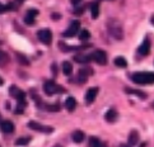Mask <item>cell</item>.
Here are the masks:
<instances>
[{
    "instance_id": "34",
    "label": "cell",
    "mask_w": 154,
    "mask_h": 147,
    "mask_svg": "<svg viewBox=\"0 0 154 147\" xmlns=\"http://www.w3.org/2000/svg\"><path fill=\"white\" fill-rule=\"evenodd\" d=\"M70 1H71V4H73V5H78L82 0H70Z\"/></svg>"
},
{
    "instance_id": "23",
    "label": "cell",
    "mask_w": 154,
    "mask_h": 147,
    "mask_svg": "<svg viewBox=\"0 0 154 147\" xmlns=\"http://www.w3.org/2000/svg\"><path fill=\"white\" fill-rule=\"evenodd\" d=\"M9 62V56H8V53L7 52H4V51H0V67H3L5 66Z\"/></svg>"
},
{
    "instance_id": "20",
    "label": "cell",
    "mask_w": 154,
    "mask_h": 147,
    "mask_svg": "<svg viewBox=\"0 0 154 147\" xmlns=\"http://www.w3.org/2000/svg\"><path fill=\"white\" fill-rule=\"evenodd\" d=\"M63 72H64V75H66V76H70L71 74H73V65H71L69 61H64L63 62Z\"/></svg>"
},
{
    "instance_id": "28",
    "label": "cell",
    "mask_w": 154,
    "mask_h": 147,
    "mask_svg": "<svg viewBox=\"0 0 154 147\" xmlns=\"http://www.w3.org/2000/svg\"><path fill=\"white\" fill-rule=\"evenodd\" d=\"M26 100H20V101H18V104H17V109H15V113L17 114H22L23 113V110H24V108H26Z\"/></svg>"
},
{
    "instance_id": "11",
    "label": "cell",
    "mask_w": 154,
    "mask_h": 147,
    "mask_svg": "<svg viewBox=\"0 0 154 147\" xmlns=\"http://www.w3.org/2000/svg\"><path fill=\"white\" fill-rule=\"evenodd\" d=\"M38 15V10L37 9H29L27 12L26 17H24V23L28 24V25H33L35 24V19Z\"/></svg>"
},
{
    "instance_id": "4",
    "label": "cell",
    "mask_w": 154,
    "mask_h": 147,
    "mask_svg": "<svg viewBox=\"0 0 154 147\" xmlns=\"http://www.w3.org/2000/svg\"><path fill=\"white\" fill-rule=\"evenodd\" d=\"M28 128L33 129V131H37V132H41V133H52L54 132V128L52 127L45 126V124L35 122V121L28 122Z\"/></svg>"
},
{
    "instance_id": "12",
    "label": "cell",
    "mask_w": 154,
    "mask_h": 147,
    "mask_svg": "<svg viewBox=\"0 0 154 147\" xmlns=\"http://www.w3.org/2000/svg\"><path fill=\"white\" fill-rule=\"evenodd\" d=\"M97 94H98V88H89L85 93V101L88 103V104L93 103L96 100Z\"/></svg>"
},
{
    "instance_id": "37",
    "label": "cell",
    "mask_w": 154,
    "mask_h": 147,
    "mask_svg": "<svg viewBox=\"0 0 154 147\" xmlns=\"http://www.w3.org/2000/svg\"><path fill=\"white\" fill-rule=\"evenodd\" d=\"M140 147H146V142H144V143H141V146Z\"/></svg>"
},
{
    "instance_id": "39",
    "label": "cell",
    "mask_w": 154,
    "mask_h": 147,
    "mask_svg": "<svg viewBox=\"0 0 154 147\" xmlns=\"http://www.w3.org/2000/svg\"><path fill=\"white\" fill-rule=\"evenodd\" d=\"M121 147H130L129 145H121Z\"/></svg>"
},
{
    "instance_id": "36",
    "label": "cell",
    "mask_w": 154,
    "mask_h": 147,
    "mask_svg": "<svg viewBox=\"0 0 154 147\" xmlns=\"http://www.w3.org/2000/svg\"><path fill=\"white\" fill-rule=\"evenodd\" d=\"M150 22H152V23H153V25H154V15H153V17L150 18Z\"/></svg>"
},
{
    "instance_id": "33",
    "label": "cell",
    "mask_w": 154,
    "mask_h": 147,
    "mask_svg": "<svg viewBox=\"0 0 154 147\" xmlns=\"http://www.w3.org/2000/svg\"><path fill=\"white\" fill-rule=\"evenodd\" d=\"M51 18H52V19H60V18H61V15L57 14V13H52V14H51Z\"/></svg>"
},
{
    "instance_id": "32",
    "label": "cell",
    "mask_w": 154,
    "mask_h": 147,
    "mask_svg": "<svg viewBox=\"0 0 154 147\" xmlns=\"http://www.w3.org/2000/svg\"><path fill=\"white\" fill-rule=\"evenodd\" d=\"M83 10H84V8L75 9V10H74V14H75V15H80V14H83Z\"/></svg>"
},
{
    "instance_id": "18",
    "label": "cell",
    "mask_w": 154,
    "mask_h": 147,
    "mask_svg": "<svg viewBox=\"0 0 154 147\" xmlns=\"http://www.w3.org/2000/svg\"><path fill=\"white\" fill-rule=\"evenodd\" d=\"M71 138H73V141H74L75 143L83 142V140H84V132H83V131H75V132H73V134H71Z\"/></svg>"
},
{
    "instance_id": "3",
    "label": "cell",
    "mask_w": 154,
    "mask_h": 147,
    "mask_svg": "<svg viewBox=\"0 0 154 147\" xmlns=\"http://www.w3.org/2000/svg\"><path fill=\"white\" fill-rule=\"evenodd\" d=\"M108 32L116 40H122V37H124L122 28H121L120 23H117V22H112V20L108 22Z\"/></svg>"
},
{
    "instance_id": "6",
    "label": "cell",
    "mask_w": 154,
    "mask_h": 147,
    "mask_svg": "<svg viewBox=\"0 0 154 147\" xmlns=\"http://www.w3.org/2000/svg\"><path fill=\"white\" fill-rule=\"evenodd\" d=\"M37 37L43 45H50L51 41H52V33L50 29H41L37 32Z\"/></svg>"
},
{
    "instance_id": "17",
    "label": "cell",
    "mask_w": 154,
    "mask_h": 147,
    "mask_svg": "<svg viewBox=\"0 0 154 147\" xmlns=\"http://www.w3.org/2000/svg\"><path fill=\"white\" fill-rule=\"evenodd\" d=\"M91 14L93 19H97L98 15H100V4L97 1H93L91 4Z\"/></svg>"
},
{
    "instance_id": "40",
    "label": "cell",
    "mask_w": 154,
    "mask_h": 147,
    "mask_svg": "<svg viewBox=\"0 0 154 147\" xmlns=\"http://www.w3.org/2000/svg\"><path fill=\"white\" fill-rule=\"evenodd\" d=\"M153 108H154V103H153Z\"/></svg>"
},
{
    "instance_id": "31",
    "label": "cell",
    "mask_w": 154,
    "mask_h": 147,
    "mask_svg": "<svg viewBox=\"0 0 154 147\" xmlns=\"http://www.w3.org/2000/svg\"><path fill=\"white\" fill-rule=\"evenodd\" d=\"M7 10H10L9 9V5H3L2 3H0V14L4 13V12H7Z\"/></svg>"
},
{
    "instance_id": "35",
    "label": "cell",
    "mask_w": 154,
    "mask_h": 147,
    "mask_svg": "<svg viewBox=\"0 0 154 147\" xmlns=\"http://www.w3.org/2000/svg\"><path fill=\"white\" fill-rule=\"evenodd\" d=\"M52 71H54V75H56V65H52Z\"/></svg>"
},
{
    "instance_id": "5",
    "label": "cell",
    "mask_w": 154,
    "mask_h": 147,
    "mask_svg": "<svg viewBox=\"0 0 154 147\" xmlns=\"http://www.w3.org/2000/svg\"><path fill=\"white\" fill-rule=\"evenodd\" d=\"M92 74H93V70L91 67L80 69L78 71V75H76V83H78V84H84Z\"/></svg>"
},
{
    "instance_id": "26",
    "label": "cell",
    "mask_w": 154,
    "mask_h": 147,
    "mask_svg": "<svg viewBox=\"0 0 154 147\" xmlns=\"http://www.w3.org/2000/svg\"><path fill=\"white\" fill-rule=\"evenodd\" d=\"M45 109L48 110V112H59L61 109V107H60L59 103H54V104H48L45 107Z\"/></svg>"
},
{
    "instance_id": "21",
    "label": "cell",
    "mask_w": 154,
    "mask_h": 147,
    "mask_svg": "<svg viewBox=\"0 0 154 147\" xmlns=\"http://www.w3.org/2000/svg\"><path fill=\"white\" fill-rule=\"evenodd\" d=\"M125 91L128 93V94H133V95H136L137 98H140V99H146V94L143 91H139V90H135V89H129L126 88Z\"/></svg>"
},
{
    "instance_id": "1",
    "label": "cell",
    "mask_w": 154,
    "mask_h": 147,
    "mask_svg": "<svg viewBox=\"0 0 154 147\" xmlns=\"http://www.w3.org/2000/svg\"><path fill=\"white\" fill-rule=\"evenodd\" d=\"M131 80L139 85H152L154 84V72H134Z\"/></svg>"
},
{
    "instance_id": "15",
    "label": "cell",
    "mask_w": 154,
    "mask_h": 147,
    "mask_svg": "<svg viewBox=\"0 0 154 147\" xmlns=\"http://www.w3.org/2000/svg\"><path fill=\"white\" fill-rule=\"evenodd\" d=\"M0 128H2V131L4 133H12L14 131V124L10 121H4V122H2V124H0Z\"/></svg>"
},
{
    "instance_id": "7",
    "label": "cell",
    "mask_w": 154,
    "mask_h": 147,
    "mask_svg": "<svg viewBox=\"0 0 154 147\" xmlns=\"http://www.w3.org/2000/svg\"><path fill=\"white\" fill-rule=\"evenodd\" d=\"M92 56H93V61H96L98 65H101V66H104V65L107 63V53L103 50L94 51L92 53Z\"/></svg>"
},
{
    "instance_id": "19",
    "label": "cell",
    "mask_w": 154,
    "mask_h": 147,
    "mask_svg": "<svg viewBox=\"0 0 154 147\" xmlns=\"http://www.w3.org/2000/svg\"><path fill=\"white\" fill-rule=\"evenodd\" d=\"M128 141H129V145L130 146H135L139 141V134H137L136 131H131L129 133V137H128Z\"/></svg>"
},
{
    "instance_id": "24",
    "label": "cell",
    "mask_w": 154,
    "mask_h": 147,
    "mask_svg": "<svg viewBox=\"0 0 154 147\" xmlns=\"http://www.w3.org/2000/svg\"><path fill=\"white\" fill-rule=\"evenodd\" d=\"M89 147H104V146L97 137H91L89 138Z\"/></svg>"
},
{
    "instance_id": "16",
    "label": "cell",
    "mask_w": 154,
    "mask_h": 147,
    "mask_svg": "<svg viewBox=\"0 0 154 147\" xmlns=\"http://www.w3.org/2000/svg\"><path fill=\"white\" fill-rule=\"evenodd\" d=\"M65 108L69 110V112H74L75 108H76V100L74 99L73 96H69L66 100H65Z\"/></svg>"
},
{
    "instance_id": "30",
    "label": "cell",
    "mask_w": 154,
    "mask_h": 147,
    "mask_svg": "<svg viewBox=\"0 0 154 147\" xmlns=\"http://www.w3.org/2000/svg\"><path fill=\"white\" fill-rule=\"evenodd\" d=\"M22 1H24V0H13L12 3H10V5H9V9H12V10H14V9H17V8H19L20 5H22Z\"/></svg>"
},
{
    "instance_id": "38",
    "label": "cell",
    "mask_w": 154,
    "mask_h": 147,
    "mask_svg": "<svg viewBox=\"0 0 154 147\" xmlns=\"http://www.w3.org/2000/svg\"><path fill=\"white\" fill-rule=\"evenodd\" d=\"M2 85H3V79L0 78V86H2Z\"/></svg>"
},
{
    "instance_id": "8",
    "label": "cell",
    "mask_w": 154,
    "mask_h": 147,
    "mask_svg": "<svg viewBox=\"0 0 154 147\" xmlns=\"http://www.w3.org/2000/svg\"><path fill=\"white\" fill-rule=\"evenodd\" d=\"M79 28H80V23L79 20H73L71 22L70 27L63 33L64 37H74L76 33H79Z\"/></svg>"
},
{
    "instance_id": "22",
    "label": "cell",
    "mask_w": 154,
    "mask_h": 147,
    "mask_svg": "<svg viewBox=\"0 0 154 147\" xmlns=\"http://www.w3.org/2000/svg\"><path fill=\"white\" fill-rule=\"evenodd\" d=\"M115 65H116L117 67H121V69H125L126 66H128V61L124 58V57H121V56H119V57H116L115 58Z\"/></svg>"
},
{
    "instance_id": "9",
    "label": "cell",
    "mask_w": 154,
    "mask_h": 147,
    "mask_svg": "<svg viewBox=\"0 0 154 147\" xmlns=\"http://www.w3.org/2000/svg\"><path fill=\"white\" fill-rule=\"evenodd\" d=\"M150 46H152V43H150V40L149 38H144V41H143V43L140 45V47L137 48V55L141 56V57H144L146 56L148 53L150 52Z\"/></svg>"
},
{
    "instance_id": "29",
    "label": "cell",
    "mask_w": 154,
    "mask_h": 147,
    "mask_svg": "<svg viewBox=\"0 0 154 147\" xmlns=\"http://www.w3.org/2000/svg\"><path fill=\"white\" fill-rule=\"evenodd\" d=\"M89 37H91V33H89V32H88L87 29H83V31L79 32V40L85 41V40H88Z\"/></svg>"
},
{
    "instance_id": "25",
    "label": "cell",
    "mask_w": 154,
    "mask_h": 147,
    "mask_svg": "<svg viewBox=\"0 0 154 147\" xmlns=\"http://www.w3.org/2000/svg\"><path fill=\"white\" fill-rule=\"evenodd\" d=\"M17 60L20 65H24V66H28L29 65V60L24 55H22V53H17Z\"/></svg>"
},
{
    "instance_id": "13",
    "label": "cell",
    "mask_w": 154,
    "mask_h": 147,
    "mask_svg": "<svg viewBox=\"0 0 154 147\" xmlns=\"http://www.w3.org/2000/svg\"><path fill=\"white\" fill-rule=\"evenodd\" d=\"M74 60L79 63H88L93 60V56L92 55H84V53H79V55L74 56Z\"/></svg>"
},
{
    "instance_id": "2",
    "label": "cell",
    "mask_w": 154,
    "mask_h": 147,
    "mask_svg": "<svg viewBox=\"0 0 154 147\" xmlns=\"http://www.w3.org/2000/svg\"><path fill=\"white\" fill-rule=\"evenodd\" d=\"M43 90H45V93L47 95H54V94H57V93H64L65 91V89L63 88V86L57 85L56 83H54V81H51V80H48L43 84Z\"/></svg>"
},
{
    "instance_id": "10",
    "label": "cell",
    "mask_w": 154,
    "mask_h": 147,
    "mask_svg": "<svg viewBox=\"0 0 154 147\" xmlns=\"http://www.w3.org/2000/svg\"><path fill=\"white\" fill-rule=\"evenodd\" d=\"M10 95H12L14 99H17L18 101L20 100H26V93L23 90H20L17 86H10Z\"/></svg>"
},
{
    "instance_id": "14",
    "label": "cell",
    "mask_w": 154,
    "mask_h": 147,
    "mask_svg": "<svg viewBox=\"0 0 154 147\" xmlns=\"http://www.w3.org/2000/svg\"><path fill=\"white\" fill-rule=\"evenodd\" d=\"M117 117H119V114H117V112L115 109H109V110L106 112V114H104V119H106L107 122H109V123L116 122Z\"/></svg>"
},
{
    "instance_id": "27",
    "label": "cell",
    "mask_w": 154,
    "mask_h": 147,
    "mask_svg": "<svg viewBox=\"0 0 154 147\" xmlns=\"http://www.w3.org/2000/svg\"><path fill=\"white\" fill-rule=\"evenodd\" d=\"M31 141V137H19L18 140H15V145L17 146H26L28 145Z\"/></svg>"
}]
</instances>
